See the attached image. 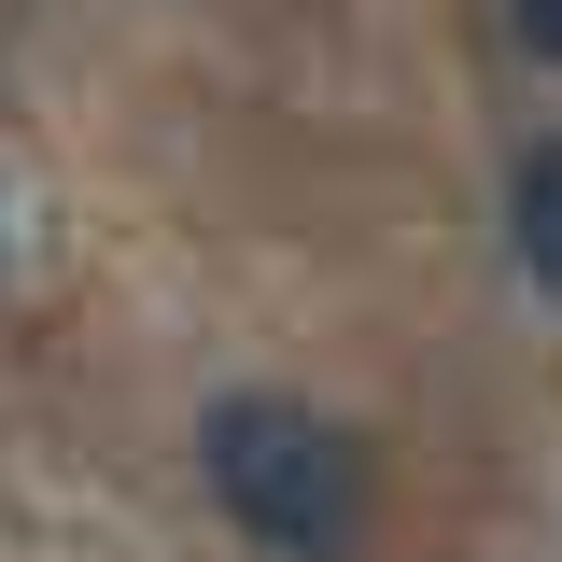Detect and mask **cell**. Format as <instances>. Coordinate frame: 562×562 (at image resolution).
Wrapping results in <instances>:
<instances>
[{
	"mask_svg": "<svg viewBox=\"0 0 562 562\" xmlns=\"http://www.w3.org/2000/svg\"><path fill=\"white\" fill-rule=\"evenodd\" d=\"M198 464H211V506L239 535H268L281 562H351L366 549V450L324 408H295V394H211Z\"/></svg>",
	"mask_w": 562,
	"mask_h": 562,
	"instance_id": "cell-1",
	"label": "cell"
},
{
	"mask_svg": "<svg viewBox=\"0 0 562 562\" xmlns=\"http://www.w3.org/2000/svg\"><path fill=\"white\" fill-rule=\"evenodd\" d=\"M506 239H520L535 295H562V140H535V155H520V183H506Z\"/></svg>",
	"mask_w": 562,
	"mask_h": 562,
	"instance_id": "cell-2",
	"label": "cell"
},
{
	"mask_svg": "<svg viewBox=\"0 0 562 562\" xmlns=\"http://www.w3.org/2000/svg\"><path fill=\"white\" fill-rule=\"evenodd\" d=\"M520 43H535V57H562V0H520Z\"/></svg>",
	"mask_w": 562,
	"mask_h": 562,
	"instance_id": "cell-3",
	"label": "cell"
}]
</instances>
